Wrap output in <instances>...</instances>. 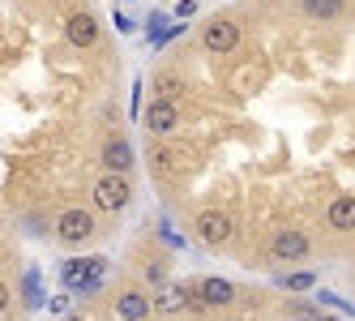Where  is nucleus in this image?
Here are the masks:
<instances>
[{
	"mask_svg": "<svg viewBox=\"0 0 355 321\" xmlns=\"http://www.w3.org/2000/svg\"><path fill=\"white\" fill-rule=\"evenodd\" d=\"M197 236L206 240V244H223L227 236H232V214H223V210H206L197 218Z\"/></svg>",
	"mask_w": 355,
	"mask_h": 321,
	"instance_id": "obj_4",
	"label": "nucleus"
},
{
	"mask_svg": "<svg viewBox=\"0 0 355 321\" xmlns=\"http://www.w3.org/2000/svg\"><path fill=\"white\" fill-rule=\"evenodd\" d=\"M150 163H155V171H167V167H171V155H167V150H163V146H159V150H155V155H150Z\"/></svg>",
	"mask_w": 355,
	"mask_h": 321,
	"instance_id": "obj_17",
	"label": "nucleus"
},
{
	"mask_svg": "<svg viewBox=\"0 0 355 321\" xmlns=\"http://www.w3.org/2000/svg\"><path fill=\"white\" fill-rule=\"evenodd\" d=\"M232 283H227V279H206V283H201V300H206V304H227V300H232Z\"/></svg>",
	"mask_w": 355,
	"mask_h": 321,
	"instance_id": "obj_11",
	"label": "nucleus"
},
{
	"mask_svg": "<svg viewBox=\"0 0 355 321\" xmlns=\"http://www.w3.org/2000/svg\"><path fill=\"white\" fill-rule=\"evenodd\" d=\"M5 309H9V287L0 283V317H5Z\"/></svg>",
	"mask_w": 355,
	"mask_h": 321,
	"instance_id": "obj_18",
	"label": "nucleus"
},
{
	"mask_svg": "<svg viewBox=\"0 0 355 321\" xmlns=\"http://www.w3.org/2000/svg\"><path fill=\"white\" fill-rule=\"evenodd\" d=\"M201 39H206L210 52H232L244 35H240V26H236L232 17H218V21H210V26H206V35H201Z\"/></svg>",
	"mask_w": 355,
	"mask_h": 321,
	"instance_id": "obj_2",
	"label": "nucleus"
},
{
	"mask_svg": "<svg viewBox=\"0 0 355 321\" xmlns=\"http://www.w3.org/2000/svg\"><path fill=\"white\" fill-rule=\"evenodd\" d=\"M274 257H278V261H300V257H309V236H304V232H278Z\"/></svg>",
	"mask_w": 355,
	"mask_h": 321,
	"instance_id": "obj_6",
	"label": "nucleus"
},
{
	"mask_svg": "<svg viewBox=\"0 0 355 321\" xmlns=\"http://www.w3.org/2000/svg\"><path fill=\"white\" fill-rule=\"evenodd\" d=\"M304 9H309L313 17H334L343 9V0H304Z\"/></svg>",
	"mask_w": 355,
	"mask_h": 321,
	"instance_id": "obj_14",
	"label": "nucleus"
},
{
	"mask_svg": "<svg viewBox=\"0 0 355 321\" xmlns=\"http://www.w3.org/2000/svg\"><path fill=\"white\" fill-rule=\"evenodd\" d=\"M184 94V82L180 78H159V98H167V103H171V98H180Z\"/></svg>",
	"mask_w": 355,
	"mask_h": 321,
	"instance_id": "obj_15",
	"label": "nucleus"
},
{
	"mask_svg": "<svg viewBox=\"0 0 355 321\" xmlns=\"http://www.w3.org/2000/svg\"><path fill=\"white\" fill-rule=\"evenodd\" d=\"M103 159H107V167H112V176H124V171L133 167V146L124 141V137H112V141L103 146Z\"/></svg>",
	"mask_w": 355,
	"mask_h": 321,
	"instance_id": "obj_8",
	"label": "nucleus"
},
{
	"mask_svg": "<svg viewBox=\"0 0 355 321\" xmlns=\"http://www.w3.org/2000/svg\"><path fill=\"white\" fill-rule=\"evenodd\" d=\"M175 120H180V112H175V103H167V98H155V103L146 107V129L150 133H171Z\"/></svg>",
	"mask_w": 355,
	"mask_h": 321,
	"instance_id": "obj_5",
	"label": "nucleus"
},
{
	"mask_svg": "<svg viewBox=\"0 0 355 321\" xmlns=\"http://www.w3.org/2000/svg\"><path fill=\"white\" fill-rule=\"evenodd\" d=\"M64 321H78V317H64Z\"/></svg>",
	"mask_w": 355,
	"mask_h": 321,
	"instance_id": "obj_20",
	"label": "nucleus"
},
{
	"mask_svg": "<svg viewBox=\"0 0 355 321\" xmlns=\"http://www.w3.org/2000/svg\"><path fill=\"white\" fill-rule=\"evenodd\" d=\"M64 31H69L73 47H94V43H98V21H94L90 13H73Z\"/></svg>",
	"mask_w": 355,
	"mask_h": 321,
	"instance_id": "obj_7",
	"label": "nucleus"
},
{
	"mask_svg": "<svg viewBox=\"0 0 355 321\" xmlns=\"http://www.w3.org/2000/svg\"><path fill=\"white\" fill-rule=\"evenodd\" d=\"M283 287H291V291H313V283H317V275L313 270H295V275H287V279H278Z\"/></svg>",
	"mask_w": 355,
	"mask_h": 321,
	"instance_id": "obj_13",
	"label": "nucleus"
},
{
	"mask_svg": "<svg viewBox=\"0 0 355 321\" xmlns=\"http://www.w3.org/2000/svg\"><path fill=\"white\" fill-rule=\"evenodd\" d=\"M56 232H60V240L78 244V240H86V236L94 232V218H90V210H64V214L56 218Z\"/></svg>",
	"mask_w": 355,
	"mask_h": 321,
	"instance_id": "obj_3",
	"label": "nucleus"
},
{
	"mask_svg": "<svg viewBox=\"0 0 355 321\" xmlns=\"http://www.w3.org/2000/svg\"><path fill=\"white\" fill-rule=\"evenodd\" d=\"M129 197H133V189H129L124 176H103V180L94 184V206L98 210H124V206H129Z\"/></svg>",
	"mask_w": 355,
	"mask_h": 321,
	"instance_id": "obj_1",
	"label": "nucleus"
},
{
	"mask_svg": "<svg viewBox=\"0 0 355 321\" xmlns=\"http://www.w3.org/2000/svg\"><path fill=\"white\" fill-rule=\"evenodd\" d=\"M26 295H31V304H43V287H39V270H31V275H26Z\"/></svg>",
	"mask_w": 355,
	"mask_h": 321,
	"instance_id": "obj_16",
	"label": "nucleus"
},
{
	"mask_svg": "<svg viewBox=\"0 0 355 321\" xmlns=\"http://www.w3.org/2000/svg\"><path fill=\"white\" fill-rule=\"evenodd\" d=\"M150 309H155V300H150V295H141V291H124L120 300H116V313H120L124 321H141V317H150Z\"/></svg>",
	"mask_w": 355,
	"mask_h": 321,
	"instance_id": "obj_9",
	"label": "nucleus"
},
{
	"mask_svg": "<svg viewBox=\"0 0 355 321\" xmlns=\"http://www.w3.org/2000/svg\"><path fill=\"white\" fill-rule=\"evenodd\" d=\"M329 227H338V232H351L355 227V197H338L334 206H329Z\"/></svg>",
	"mask_w": 355,
	"mask_h": 321,
	"instance_id": "obj_10",
	"label": "nucleus"
},
{
	"mask_svg": "<svg viewBox=\"0 0 355 321\" xmlns=\"http://www.w3.org/2000/svg\"><path fill=\"white\" fill-rule=\"evenodd\" d=\"M189 300H193V295H189L184 287H167V291L159 295V309H167V313H180V309H189Z\"/></svg>",
	"mask_w": 355,
	"mask_h": 321,
	"instance_id": "obj_12",
	"label": "nucleus"
},
{
	"mask_svg": "<svg viewBox=\"0 0 355 321\" xmlns=\"http://www.w3.org/2000/svg\"><path fill=\"white\" fill-rule=\"evenodd\" d=\"M317 321H334V317H317Z\"/></svg>",
	"mask_w": 355,
	"mask_h": 321,
	"instance_id": "obj_19",
	"label": "nucleus"
}]
</instances>
